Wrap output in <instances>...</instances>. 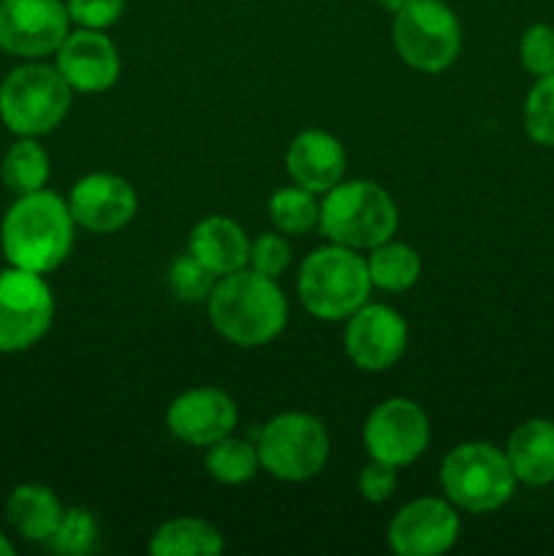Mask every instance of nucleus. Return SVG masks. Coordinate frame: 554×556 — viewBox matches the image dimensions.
<instances>
[{
    "instance_id": "412c9836",
    "label": "nucleus",
    "mask_w": 554,
    "mask_h": 556,
    "mask_svg": "<svg viewBox=\"0 0 554 556\" xmlns=\"http://www.w3.org/2000/svg\"><path fill=\"white\" fill-rule=\"evenodd\" d=\"M152 556H221L226 552V538L212 521L199 516H177L152 532Z\"/></svg>"
},
{
    "instance_id": "0eeeda50",
    "label": "nucleus",
    "mask_w": 554,
    "mask_h": 556,
    "mask_svg": "<svg viewBox=\"0 0 554 556\" xmlns=\"http://www.w3.org/2000/svg\"><path fill=\"white\" fill-rule=\"evenodd\" d=\"M255 448H259L261 470L277 481L304 483L324 472L331 440L320 418L288 410L261 427Z\"/></svg>"
},
{
    "instance_id": "f8f14e48",
    "label": "nucleus",
    "mask_w": 554,
    "mask_h": 556,
    "mask_svg": "<svg viewBox=\"0 0 554 556\" xmlns=\"http://www.w3.org/2000/svg\"><path fill=\"white\" fill-rule=\"evenodd\" d=\"M345 345L353 367L364 372H386L407 351V324L389 304H362L345 320Z\"/></svg>"
},
{
    "instance_id": "bb28decb",
    "label": "nucleus",
    "mask_w": 554,
    "mask_h": 556,
    "mask_svg": "<svg viewBox=\"0 0 554 556\" xmlns=\"http://www.w3.org/2000/svg\"><path fill=\"white\" fill-rule=\"evenodd\" d=\"M525 130L536 144L554 147V74L538 76L527 92Z\"/></svg>"
},
{
    "instance_id": "9b49d317",
    "label": "nucleus",
    "mask_w": 554,
    "mask_h": 556,
    "mask_svg": "<svg viewBox=\"0 0 554 556\" xmlns=\"http://www.w3.org/2000/svg\"><path fill=\"white\" fill-rule=\"evenodd\" d=\"M71 27L63 0H0V49L25 60L49 58Z\"/></svg>"
},
{
    "instance_id": "b1692460",
    "label": "nucleus",
    "mask_w": 554,
    "mask_h": 556,
    "mask_svg": "<svg viewBox=\"0 0 554 556\" xmlns=\"http://www.w3.org/2000/svg\"><path fill=\"white\" fill-rule=\"evenodd\" d=\"M204 467L210 478H215L223 486H242V483L253 481L255 472L261 470L259 448L248 440L226 434L206 448Z\"/></svg>"
},
{
    "instance_id": "a211bd4d",
    "label": "nucleus",
    "mask_w": 554,
    "mask_h": 556,
    "mask_svg": "<svg viewBox=\"0 0 554 556\" xmlns=\"http://www.w3.org/2000/svg\"><path fill=\"white\" fill-rule=\"evenodd\" d=\"M188 253L221 280L248 266L250 237L231 217L210 215L190 228Z\"/></svg>"
},
{
    "instance_id": "20e7f679",
    "label": "nucleus",
    "mask_w": 554,
    "mask_h": 556,
    "mask_svg": "<svg viewBox=\"0 0 554 556\" xmlns=\"http://www.w3.org/2000/svg\"><path fill=\"white\" fill-rule=\"evenodd\" d=\"M320 233L353 250H373L400 228V210L383 185L342 179L320 195Z\"/></svg>"
},
{
    "instance_id": "2eb2a0df",
    "label": "nucleus",
    "mask_w": 554,
    "mask_h": 556,
    "mask_svg": "<svg viewBox=\"0 0 554 556\" xmlns=\"http://www.w3.org/2000/svg\"><path fill=\"white\" fill-rule=\"evenodd\" d=\"M239 421L237 402L215 386H196L182 391L166 410V427L179 443L210 448L212 443L234 434Z\"/></svg>"
},
{
    "instance_id": "c756f323",
    "label": "nucleus",
    "mask_w": 554,
    "mask_h": 556,
    "mask_svg": "<svg viewBox=\"0 0 554 556\" xmlns=\"http://www.w3.org/2000/svg\"><path fill=\"white\" fill-rule=\"evenodd\" d=\"M519 60L536 79L554 74V27L546 22L527 27L519 38Z\"/></svg>"
},
{
    "instance_id": "72a5a7b5",
    "label": "nucleus",
    "mask_w": 554,
    "mask_h": 556,
    "mask_svg": "<svg viewBox=\"0 0 554 556\" xmlns=\"http://www.w3.org/2000/svg\"><path fill=\"white\" fill-rule=\"evenodd\" d=\"M14 552H16L14 543H11L9 538H5L3 532H0V556H14Z\"/></svg>"
},
{
    "instance_id": "473e14b6",
    "label": "nucleus",
    "mask_w": 554,
    "mask_h": 556,
    "mask_svg": "<svg viewBox=\"0 0 554 556\" xmlns=\"http://www.w3.org/2000/svg\"><path fill=\"white\" fill-rule=\"evenodd\" d=\"M380 5H383L386 11H391V14H396L400 9H405L407 3H413V0H378Z\"/></svg>"
},
{
    "instance_id": "2f4dec72",
    "label": "nucleus",
    "mask_w": 554,
    "mask_h": 556,
    "mask_svg": "<svg viewBox=\"0 0 554 556\" xmlns=\"http://www.w3.org/2000/svg\"><path fill=\"white\" fill-rule=\"evenodd\" d=\"M396 472H400V467H391L386 465V462L369 459V465H364L362 470H358V478H356L358 494L373 505L386 503V500L396 492V483H400V476H396Z\"/></svg>"
},
{
    "instance_id": "7c9ffc66",
    "label": "nucleus",
    "mask_w": 554,
    "mask_h": 556,
    "mask_svg": "<svg viewBox=\"0 0 554 556\" xmlns=\"http://www.w3.org/2000/svg\"><path fill=\"white\" fill-rule=\"evenodd\" d=\"M71 25L90 27V30H106L117 25L125 14V0H65Z\"/></svg>"
},
{
    "instance_id": "4be33fe9",
    "label": "nucleus",
    "mask_w": 554,
    "mask_h": 556,
    "mask_svg": "<svg viewBox=\"0 0 554 556\" xmlns=\"http://www.w3.org/2000/svg\"><path fill=\"white\" fill-rule=\"evenodd\" d=\"M367 253L369 280H373V288H378V291H411L418 282V277H421V255H418L413 244L396 242L391 237L386 242L375 244Z\"/></svg>"
},
{
    "instance_id": "6ab92c4d",
    "label": "nucleus",
    "mask_w": 554,
    "mask_h": 556,
    "mask_svg": "<svg viewBox=\"0 0 554 556\" xmlns=\"http://www.w3.org/2000/svg\"><path fill=\"white\" fill-rule=\"evenodd\" d=\"M503 451L519 483H527V486L554 483V421L530 418L519 424Z\"/></svg>"
},
{
    "instance_id": "9d476101",
    "label": "nucleus",
    "mask_w": 554,
    "mask_h": 556,
    "mask_svg": "<svg viewBox=\"0 0 554 556\" xmlns=\"http://www.w3.org/2000/svg\"><path fill=\"white\" fill-rule=\"evenodd\" d=\"M362 438L369 459L386 462L391 467H407L421 459L424 451L429 448L432 427L418 402L407 396H391L373 407L364 421Z\"/></svg>"
},
{
    "instance_id": "f257e3e1",
    "label": "nucleus",
    "mask_w": 554,
    "mask_h": 556,
    "mask_svg": "<svg viewBox=\"0 0 554 556\" xmlns=\"http://www.w3.org/2000/svg\"><path fill=\"white\" fill-rule=\"evenodd\" d=\"M76 223L68 201L52 190L16 195L0 223V250L9 266L49 275L74 250Z\"/></svg>"
},
{
    "instance_id": "c85d7f7f",
    "label": "nucleus",
    "mask_w": 554,
    "mask_h": 556,
    "mask_svg": "<svg viewBox=\"0 0 554 556\" xmlns=\"http://www.w3.org/2000/svg\"><path fill=\"white\" fill-rule=\"evenodd\" d=\"M291 258L293 250L291 244H288L286 233L280 231H266L250 242L248 266L253 271H259V275L272 277V280L286 275L288 266H291Z\"/></svg>"
},
{
    "instance_id": "1a4fd4ad",
    "label": "nucleus",
    "mask_w": 554,
    "mask_h": 556,
    "mask_svg": "<svg viewBox=\"0 0 554 556\" xmlns=\"http://www.w3.org/2000/svg\"><path fill=\"white\" fill-rule=\"evenodd\" d=\"M54 320V293L43 275L0 271V353H22L43 340Z\"/></svg>"
},
{
    "instance_id": "f03ea898",
    "label": "nucleus",
    "mask_w": 554,
    "mask_h": 556,
    "mask_svg": "<svg viewBox=\"0 0 554 556\" xmlns=\"http://www.w3.org/2000/svg\"><path fill=\"white\" fill-rule=\"evenodd\" d=\"M210 324L237 348H264L282 334L288 324V299L277 280L250 266L221 277L206 299Z\"/></svg>"
},
{
    "instance_id": "4468645a",
    "label": "nucleus",
    "mask_w": 554,
    "mask_h": 556,
    "mask_svg": "<svg viewBox=\"0 0 554 556\" xmlns=\"http://www.w3.org/2000/svg\"><path fill=\"white\" fill-rule=\"evenodd\" d=\"M65 201H68L76 228H85L87 233H103V237L123 231L139 210V195L134 185L119 174L109 172H92L76 179Z\"/></svg>"
},
{
    "instance_id": "ddd939ff",
    "label": "nucleus",
    "mask_w": 554,
    "mask_h": 556,
    "mask_svg": "<svg viewBox=\"0 0 554 556\" xmlns=\"http://www.w3.org/2000/svg\"><path fill=\"white\" fill-rule=\"evenodd\" d=\"M462 532L456 505L445 497H418L402 505L389 525V546L400 556H440Z\"/></svg>"
},
{
    "instance_id": "aec40b11",
    "label": "nucleus",
    "mask_w": 554,
    "mask_h": 556,
    "mask_svg": "<svg viewBox=\"0 0 554 556\" xmlns=\"http://www.w3.org/2000/svg\"><path fill=\"white\" fill-rule=\"evenodd\" d=\"M63 514L60 497L43 483H20L5 500V521L16 535L30 543H47Z\"/></svg>"
},
{
    "instance_id": "cd10ccee",
    "label": "nucleus",
    "mask_w": 554,
    "mask_h": 556,
    "mask_svg": "<svg viewBox=\"0 0 554 556\" xmlns=\"http://www.w3.org/2000/svg\"><path fill=\"white\" fill-rule=\"evenodd\" d=\"M215 282L217 277L190 253L179 255V258H174L172 266H168V286H172L174 296H177L179 302L206 304V299L212 296Z\"/></svg>"
},
{
    "instance_id": "393cba45",
    "label": "nucleus",
    "mask_w": 554,
    "mask_h": 556,
    "mask_svg": "<svg viewBox=\"0 0 554 556\" xmlns=\"http://www.w3.org/2000/svg\"><path fill=\"white\" fill-rule=\"evenodd\" d=\"M269 212L272 226L286 237H304V233L315 231L320 220V201L318 193L304 190L299 185H288V188L275 190L269 195Z\"/></svg>"
},
{
    "instance_id": "5701e85b",
    "label": "nucleus",
    "mask_w": 554,
    "mask_h": 556,
    "mask_svg": "<svg viewBox=\"0 0 554 556\" xmlns=\"http://www.w3.org/2000/svg\"><path fill=\"white\" fill-rule=\"evenodd\" d=\"M49 174H52V163L36 136H16V141L0 161V179H3L5 190H11L14 195L43 190Z\"/></svg>"
},
{
    "instance_id": "6e6552de",
    "label": "nucleus",
    "mask_w": 554,
    "mask_h": 556,
    "mask_svg": "<svg viewBox=\"0 0 554 556\" xmlns=\"http://www.w3.org/2000/svg\"><path fill=\"white\" fill-rule=\"evenodd\" d=\"M394 49L421 74H443L462 52V25L443 0H413L394 14Z\"/></svg>"
},
{
    "instance_id": "f3484780",
    "label": "nucleus",
    "mask_w": 554,
    "mask_h": 556,
    "mask_svg": "<svg viewBox=\"0 0 554 556\" xmlns=\"http://www.w3.org/2000/svg\"><path fill=\"white\" fill-rule=\"evenodd\" d=\"M286 168L293 185L324 195L326 190H331L345 177V147L329 130L307 128L293 136L291 144H288Z\"/></svg>"
},
{
    "instance_id": "a878e982",
    "label": "nucleus",
    "mask_w": 554,
    "mask_h": 556,
    "mask_svg": "<svg viewBox=\"0 0 554 556\" xmlns=\"http://www.w3.org/2000/svg\"><path fill=\"white\" fill-rule=\"evenodd\" d=\"M43 546L58 556H87L98 548V519L87 508H65L58 530Z\"/></svg>"
},
{
    "instance_id": "39448f33",
    "label": "nucleus",
    "mask_w": 554,
    "mask_h": 556,
    "mask_svg": "<svg viewBox=\"0 0 554 556\" xmlns=\"http://www.w3.org/2000/svg\"><path fill=\"white\" fill-rule=\"evenodd\" d=\"M74 90L58 65L27 60L0 81V123L14 136H47L68 114Z\"/></svg>"
},
{
    "instance_id": "423d86ee",
    "label": "nucleus",
    "mask_w": 554,
    "mask_h": 556,
    "mask_svg": "<svg viewBox=\"0 0 554 556\" xmlns=\"http://www.w3.org/2000/svg\"><path fill=\"white\" fill-rule=\"evenodd\" d=\"M516 476L503 448L492 443H459L440 462L443 497L467 514H494L516 492Z\"/></svg>"
},
{
    "instance_id": "dca6fc26",
    "label": "nucleus",
    "mask_w": 554,
    "mask_h": 556,
    "mask_svg": "<svg viewBox=\"0 0 554 556\" xmlns=\"http://www.w3.org/2000/svg\"><path fill=\"white\" fill-rule=\"evenodd\" d=\"M54 65L71 85V90L85 92V96L112 90L123 71L112 38L103 30H90V27H76L74 33L65 36V41L54 52Z\"/></svg>"
},
{
    "instance_id": "7ed1b4c3",
    "label": "nucleus",
    "mask_w": 554,
    "mask_h": 556,
    "mask_svg": "<svg viewBox=\"0 0 554 556\" xmlns=\"http://www.w3.org/2000/svg\"><path fill=\"white\" fill-rule=\"evenodd\" d=\"M297 291L313 318L326 324L348 320L373 293L367 258L358 250L335 242L313 250L299 266Z\"/></svg>"
}]
</instances>
